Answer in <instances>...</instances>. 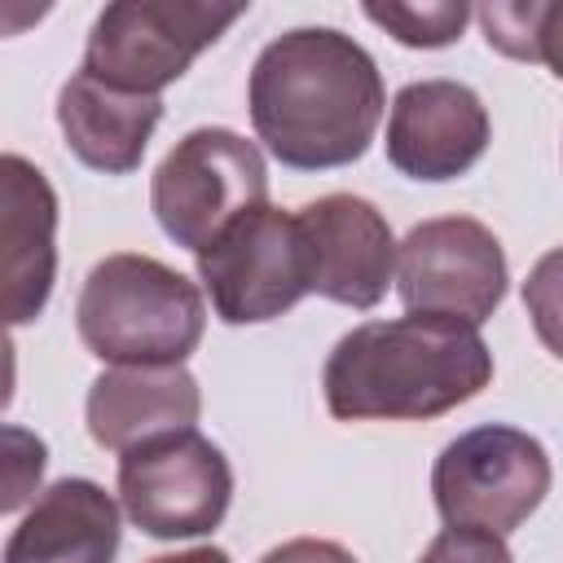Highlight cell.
<instances>
[{
    "label": "cell",
    "mask_w": 563,
    "mask_h": 563,
    "mask_svg": "<svg viewBox=\"0 0 563 563\" xmlns=\"http://www.w3.org/2000/svg\"><path fill=\"white\" fill-rule=\"evenodd\" d=\"M383 106L378 62L334 26H295L268 40L246 79L255 136L295 172L356 163L378 132Z\"/></svg>",
    "instance_id": "obj_1"
},
{
    "label": "cell",
    "mask_w": 563,
    "mask_h": 563,
    "mask_svg": "<svg viewBox=\"0 0 563 563\" xmlns=\"http://www.w3.org/2000/svg\"><path fill=\"white\" fill-rule=\"evenodd\" d=\"M493 383V352L475 325L449 317H396L347 330L321 369L325 409L339 422H427Z\"/></svg>",
    "instance_id": "obj_2"
},
{
    "label": "cell",
    "mask_w": 563,
    "mask_h": 563,
    "mask_svg": "<svg viewBox=\"0 0 563 563\" xmlns=\"http://www.w3.org/2000/svg\"><path fill=\"white\" fill-rule=\"evenodd\" d=\"M75 330L110 365H185L202 343V290L154 255H106L79 286Z\"/></svg>",
    "instance_id": "obj_3"
},
{
    "label": "cell",
    "mask_w": 563,
    "mask_h": 563,
    "mask_svg": "<svg viewBox=\"0 0 563 563\" xmlns=\"http://www.w3.org/2000/svg\"><path fill=\"white\" fill-rule=\"evenodd\" d=\"M246 4H207V0H114L97 13L84 44V75L158 97L176 84L202 48H211Z\"/></svg>",
    "instance_id": "obj_4"
},
{
    "label": "cell",
    "mask_w": 563,
    "mask_h": 563,
    "mask_svg": "<svg viewBox=\"0 0 563 563\" xmlns=\"http://www.w3.org/2000/svg\"><path fill=\"white\" fill-rule=\"evenodd\" d=\"M268 202V167L255 141L233 128H194L154 167L150 207L158 229L185 246H211L238 216Z\"/></svg>",
    "instance_id": "obj_5"
},
{
    "label": "cell",
    "mask_w": 563,
    "mask_h": 563,
    "mask_svg": "<svg viewBox=\"0 0 563 563\" xmlns=\"http://www.w3.org/2000/svg\"><path fill=\"white\" fill-rule=\"evenodd\" d=\"M554 466L537 435L484 422L449 440L431 466V497L444 528L510 537L550 493Z\"/></svg>",
    "instance_id": "obj_6"
},
{
    "label": "cell",
    "mask_w": 563,
    "mask_h": 563,
    "mask_svg": "<svg viewBox=\"0 0 563 563\" xmlns=\"http://www.w3.org/2000/svg\"><path fill=\"white\" fill-rule=\"evenodd\" d=\"M119 501L154 541L202 537L229 515L233 466L202 431H172L119 453Z\"/></svg>",
    "instance_id": "obj_7"
},
{
    "label": "cell",
    "mask_w": 563,
    "mask_h": 563,
    "mask_svg": "<svg viewBox=\"0 0 563 563\" xmlns=\"http://www.w3.org/2000/svg\"><path fill=\"white\" fill-rule=\"evenodd\" d=\"M198 282L224 325H260L290 312L308 286V246L299 216L255 207L198 251Z\"/></svg>",
    "instance_id": "obj_8"
},
{
    "label": "cell",
    "mask_w": 563,
    "mask_h": 563,
    "mask_svg": "<svg viewBox=\"0 0 563 563\" xmlns=\"http://www.w3.org/2000/svg\"><path fill=\"white\" fill-rule=\"evenodd\" d=\"M506 286V251L497 233L471 216L422 220L396 251V290L400 303L418 317L479 325L501 308Z\"/></svg>",
    "instance_id": "obj_9"
},
{
    "label": "cell",
    "mask_w": 563,
    "mask_h": 563,
    "mask_svg": "<svg viewBox=\"0 0 563 563\" xmlns=\"http://www.w3.org/2000/svg\"><path fill=\"white\" fill-rule=\"evenodd\" d=\"M308 246V286L347 308H374L396 277V238L387 216L356 194H325L295 211Z\"/></svg>",
    "instance_id": "obj_10"
},
{
    "label": "cell",
    "mask_w": 563,
    "mask_h": 563,
    "mask_svg": "<svg viewBox=\"0 0 563 563\" xmlns=\"http://www.w3.org/2000/svg\"><path fill=\"white\" fill-rule=\"evenodd\" d=\"M493 141L488 110L457 79L405 84L387 114V163L409 180H457Z\"/></svg>",
    "instance_id": "obj_11"
},
{
    "label": "cell",
    "mask_w": 563,
    "mask_h": 563,
    "mask_svg": "<svg viewBox=\"0 0 563 563\" xmlns=\"http://www.w3.org/2000/svg\"><path fill=\"white\" fill-rule=\"evenodd\" d=\"M0 242H4V317L26 325L48 308L57 277V194L22 154L0 158Z\"/></svg>",
    "instance_id": "obj_12"
},
{
    "label": "cell",
    "mask_w": 563,
    "mask_h": 563,
    "mask_svg": "<svg viewBox=\"0 0 563 563\" xmlns=\"http://www.w3.org/2000/svg\"><path fill=\"white\" fill-rule=\"evenodd\" d=\"M198 413L202 391L185 365H114L92 378L84 400L88 435L110 453H128L172 431H189Z\"/></svg>",
    "instance_id": "obj_13"
},
{
    "label": "cell",
    "mask_w": 563,
    "mask_h": 563,
    "mask_svg": "<svg viewBox=\"0 0 563 563\" xmlns=\"http://www.w3.org/2000/svg\"><path fill=\"white\" fill-rule=\"evenodd\" d=\"M119 532V501L97 479L66 475L9 532L4 563H114Z\"/></svg>",
    "instance_id": "obj_14"
},
{
    "label": "cell",
    "mask_w": 563,
    "mask_h": 563,
    "mask_svg": "<svg viewBox=\"0 0 563 563\" xmlns=\"http://www.w3.org/2000/svg\"><path fill=\"white\" fill-rule=\"evenodd\" d=\"M163 119V97L119 92L84 70H75L57 92V128L66 150L106 176H128L141 167L145 145Z\"/></svg>",
    "instance_id": "obj_15"
},
{
    "label": "cell",
    "mask_w": 563,
    "mask_h": 563,
    "mask_svg": "<svg viewBox=\"0 0 563 563\" xmlns=\"http://www.w3.org/2000/svg\"><path fill=\"white\" fill-rule=\"evenodd\" d=\"M475 18L488 48L515 62H541L563 79V0H493Z\"/></svg>",
    "instance_id": "obj_16"
},
{
    "label": "cell",
    "mask_w": 563,
    "mask_h": 563,
    "mask_svg": "<svg viewBox=\"0 0 563 563\" xmlns=\"http://www.w3.org/2000/svg\"><path fill=\"white\" fill-rule=\"evenodd\" d=\"M365 18L378 22L409 48H444L462 35L471 9L462 0H431V4H365Z\"/></svg>",
    "instance_id": "obj_17"
},
{
    "label": "cell",
    "mask_w": 563,
    "mask_h": 563,
    "mask_svg": "<svg viewBox=\"0 0 563 563\" xmlns=\"http://www.w3.org/2000/svg\"><path fill=\"white\" fill-rule=\"evenodd\" d=\"M523 308H528V321L537 330V339L545 343L550 356L563 361V246L545 251L528 282H523Z\"/></svg>",
    "instance_id": "obj_18"
},
{
    "label": "cell",
    "mask_w": 563,
    "mask_h": 563,
    "mask_svg": "<svg viewBox=\"0 0 563 563\" xmlns=\"http://www.w3.org/2000/svg\"><path fill=\"white\" fill-rule=\"evenodd\" d=\"M4 440H9V453L13 457H22V462H13V471H9V488H4V510H18L22 501H26V493L40 484V475H44V440L40 435H31L26 440V453H18L22 444H18V427H9L4 431Z\"/></svg>",
    "instance_id": "obj_19"
},
{
    "label": "cell",
    "mask_w": 563,
    "mask_h": 563,
    "mask_svg": "<svg viewBox=\"0 0 563 563\" xmlns=\"http://www.w3.org/2000/svg\"><path fill=\"white\" fill-rule=\"evenodd\" d=\"M260 563H356V554L325 537H295V541L273 545Z\"/></svg>",
    "instance_id": "obj_20"
},
{
    "label": "cell",
    "mask_w": 563,
    "mask_h": 563,
    "mask_svg": "<svg viewBox=\"0 0 563 563\" xmlns=\"http://www.w3.org/2000/svg\"><path fill=\"white\" fill-rule=\"evenodd\" d=\"M145 563H233L220 545H194V550H180V554H158V559H145Z\"/></svg>",
    "instance_id": "obj_21"
}]
</instances>
